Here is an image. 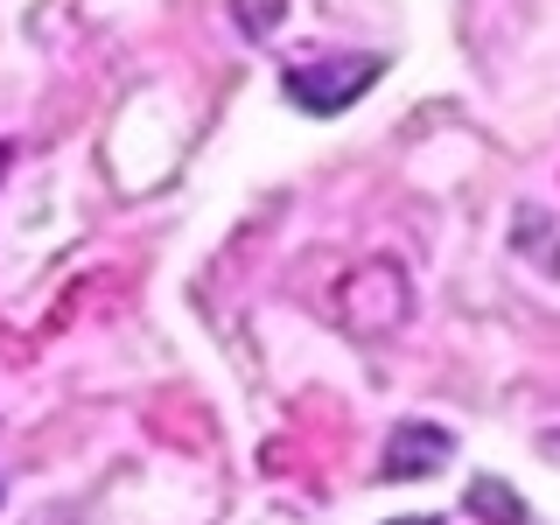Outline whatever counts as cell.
Returning a JSON list of instances; mask_svg holds the SVG:
<instances>
[{
	"label": "cell",
	"mask_w": 560,
	"mask_h": 525,
	"mask_svg": "<svg viewBox=\"0 0 560 525\" xmlns=\"http://www.w3.org/2000/svg\"><path fill=\"white\" fill-rule=\"evenodd\" d=\"M0 168H8V140H0Z\"/></svg>",
	"instance_id": "8992f818"
},
{
	"label": "cell",
	"mask_w": 560,
	"mask_h": 525,
	"mask_svg": "<svg viewBox=\"0 0 560 525\" xmlns=\"http://www.w3.org/2000/svg\"><path fill=\"white\" fill-rule=\"evenodd\" d=\"M455 455L448 442V428H428V420H407V428H393V442H385L378 455V477H393V483H407V477H434Z\"/></svg>",
	"instance_id": "7a4b0ae2"
},
{
	"label": "cell",
	"mask_w": 560,
	"mask_h": 525,
	"mask_svg": "<svg viewBox=\"0 0 560 525\" xmlns=\"http://www.w3.org/2000/svg\"><path fill=\"white\" fill-rule=\"evenodd\" d=\"M280 14H288V0H238V28L245 35H273Z\"/></svg>",
	"instance_id": "277c9868"
},
{
	"label": "cell",
	"mask_w": 560,
	"mask_h": 525,
	"mask_svg": "<svg viewBox=\"0 0 560 525\" xmlns=\"http://www.w3.org/2000/svg\"><path fill=\"white\" fill-rule=\"evenodd\" d=\"M539 448H547V455H553V463H560V428H553V434H547V442H539Z\"/></svg>",
	"instance_id": "5b68a950"
},
{
	"label": "cell",
	"mask_w": 560,
	"mask_h": 525,
	"mask_svg": "<svg viewBox=\"0 0 560 525\" xmlns=\"http://www.w3.org/2000/svg\"><path fill=\"white\" fill-rule=\"evenodd\" d=\"M469 512H477L483 525H533V512L518 504V490L498 483V477H477V483H469Z\"/></svg>",
	"instance_id": "3957f363"
},
{
	"label": "cell",
	"mask_w": 560,
	"mask_h": 525,
	"mask_svg": "<svg viewBox=\"0 0 560 525\" xmlns=\"http://www.w3.org/2000/svg\"><path fill=\"white\" fill-rule=\"evenodd\" d=\"M378 57H315V63H288V78H280V92H288L302 113H343L358 92H372L378 84Z\"/></svg>",
	"instance_id": "6da1fadb"
}]
</instances>
